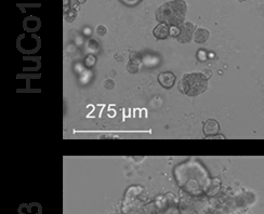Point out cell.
<instances>
[{"label":"cell","mask_w":264,"mask_h":214,"mask_svg":"<svg viewBox=\"0 0 264 214\" xmlns=\"http://www.w3.org/2000/svg\"><path fill=\"white\" fill-rule=\"evenodd\" d=\"M88 46H89L91 50H96V49H98V44H96L93 39H90V40H89V42H88Z\"/></svg>","instance_id":"15"},{"label":"cell","mask_w":264,"mask_h":214,"mask_svg":"<svg viewBox=\"0 0 264 214\" xmlns=\"http://www.w3.org/2000/svg\"><path fill=\"white\" fill-rule=\"evenodd\" d=\"M210 37V32L206 28H197L194 32V40L197 44H205Z\"/></svg>","instance_id":"7"},{"label":"cell","mask_w":264,"mask_h":214,"mask_svg":"<svg viewBox=\"0 0 264 214\" xmlns=\"http://www.w3.org/2000/svg\"><path fill=\"white\" fill-rule=\"evenodd\" d=\"M180 32L177 37V40L180 44H187L194 38V32L196 30V27L191 22H184L182 25L179 26Z\"/></svg>","instance_id":"3"},{"label":"cell","mask_w":264,"mask_h":214,"mask_svg":"<svg viewBox=\"0 0 264 214\" xmlns=\"http://www.w3.org/2000/svg\"><path fill=\"white\" fill-rule=\"evenodd\" d=\"M104 87L107 88V89H113L115 87V82L113 80H106L104 82Z\"/></svg>","instance_id":"16"},{"label":"cell","mask_w":264,"mask_h":214,"mask_svg":"<svg viewBox=\"0 0 264 214\" xmlns=\"http://www.w3.org/2000/svg\"><path fill=\"white\" fill-rule=\"evenodd\" d=\"M186 10L187 7L184 0H170L161 4L156 10L155 15L159 23L167 24L170 27H179L185 21Z\"/></svg>","instance_id":"1"},{"label":"cell","mask_w":264,"mask_h":214,"mask_svg":"<svg viewBox=\"0 0 264 214\" xmlns=\"http://www.w3.org/2000/svg\"><path fill=\"white\" fill-rule=\"evenodd\" d=\"M179 32H180V29H179V27H177V26H171V27H170V36H171V37L177 38V36H179Z\"/></svg>","instance_id":"14"},{"label":"cell","mask_w":264,"mask_h":214,"mask_svg":"<svg viewBox=\"0 0 264 214\" xmlns=\"http://www.w3.org/2000/svg\"><path fill=\"white\" fill-rule=\"evenodd\" d=\"M95 32L98 34L99 36H104L106 32H107V29H106V27L104 26V25H99V26L96 27L95 29Z\"/></svg>","instance_id":"11"},{"label":"cell","mask_w":264,"mask_h":214,"mask_svg":"<svg viewBox=\"0 0 264 214\" xmlns=\"http://www.w3.org/2000/svg\"><path fill=\"white\" fill-rule=\"evenodd\" d=\"M95 61L96 60L94 56L89 55V56H87V58H86V64H87L88 67H92L93 65H94V63H95Z\"/></svg>","instance_id":"13"},{"label":"cell","mask_w":264,"mask_h":214,"mask_svg":"<svg viewBox=\"0 0 264 214\" xmlns=\"http://www.w3.org/2000/svg\"><path fill=\"white\" fill-rule=\"evenodd\" d=\"M125 6H128V7H134V6H137L138 3H140V1L141 0H120Z\"/></svg>","instance_id":"10"},{"label":"cell","mask_w":264,"mask_h":214,"mask_svg":"<svg viewBox=\"0 0 264 214\" xmlns=\"http://www.w3.org/2000/svg\"><path fill=\"white\" fill-rule=\"evenodd\" d=\"M207 56H208V54H207V52L205 51V50H200V51H198V52H197V58L200 62L206 61Z\"/></svg>","instance_id":"12"},{"label":"cell","mask_w":264,"mask_h":214,"mask_svg":"<svg viewBox=\"0 0 264 214\" xmlns=\"http://www.w3.org/2000/svg\"><path fill=\"white\" fill-rule=\"evenodd\" d=\"M77 1H78L79 3H84V1H86V0H77Z\"/></svg>","instance_id":"17"},{"label":"cell","mask_w":264,"mask_h":214,"mask_svg":"<svg viewBox=\"0 0 264 214\" xmlns=\"http://www.w3.org/2000/svg\"><path fill=\"white\" fill-rule=\"evenodd\" d=\"M158 82L165 89H171L175 83V75L171 72H163L158 75Z\"/></svg>","instance_id":"4"},{"label":"cell","mask_w":264,"mask_h":214,"mask_svg":"<svg viewBox=\"0 0 264 214\" xmlns=\"http://www.w3.org/2000/svg\"><path fill=\"white\" fill-rule=\"evenodd\" d=\"M130 61H133L135 63H141L142 61V55L140 54L139 52H132L130 55Z\"/></svg>","instance_id":"9"},{"label":"cell","mask_w":264,"mask_h":214,"mask_svg":"<svg viewBox=\"0 0 264 214\" xmlns=\"http://www.w3.org/2000/svg\"><path fill=\"white\" fill-rule=\"evenodd\" d=\"M219 130H220V125H219L218 121H215L213 119L207 120L203 125V133L207 137L217 135L219 133Z\"/></svg>","instance_id":"5"},{"label":"cell","mask_w":264,"mask_h":214,"mask_svg":"<svg viewBox=\"0 0 264 214\" xmlns=\"http://www.w3.org/2000/svg\"><path fill=\"white\" fill-rule=\"evenodd\" d=\"M153 35L157 39H166L170 36V26L167 24L160 23L158 24L154 29H153Z\"/></svg>","instance_id":"6"},{"label":"cell","mask_w":264,"mask_h":214,"mask_svg":"<svg viewBox=\"0 0 264 214\" xmlns=\"http://www.w3.org/2000/svg\"><path fill=\"white\" fill-rule=\"evenodd\" d=\"M139 63H135V62L133 61H129V63H128L127 65V70L128 72H130L131 74H135V72H138V70H139Z\"/></svg>","instance_id":"8"},{"label":"cell","mask_w":264,"mask_h":214,"mask_svg":"<svg viewBox=\"0 0 264 214\" xmlns=\"http://www.w3.org/2000/svg\"><path fill=\"white\" fill-rule=\"evenodd\" d=\"M208 88V78L203 74H185L179 83V90L189 96H197Z\"/></svg>","instance_id":"2"}]
</instances>
